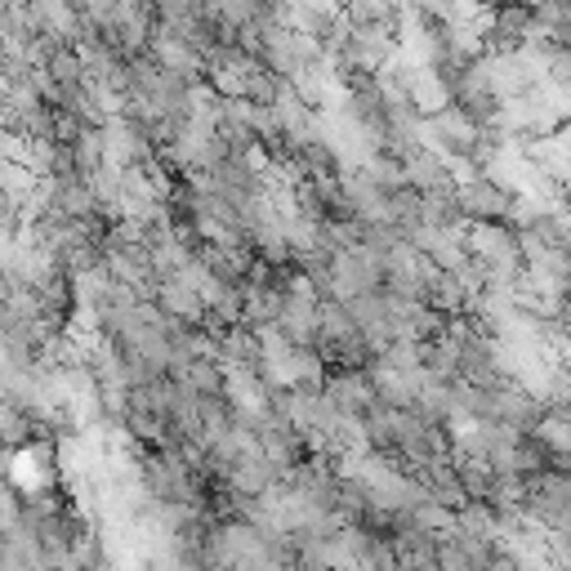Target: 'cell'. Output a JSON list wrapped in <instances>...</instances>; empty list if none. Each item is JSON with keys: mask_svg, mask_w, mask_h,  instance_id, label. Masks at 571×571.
Masks as SVG:
<instances>
[{"mask_svg": "<svg viewBox=\"0 0 571 571\" xmlns=\"http://www.w3.org/2000/svg\"><path fill=\"white\" fill-rule=\"evenodd\" d=\"M509 201H513V192L504 183H495L491 174H478L455 188V210L469 223L473 219H509Z\"/></svg>", "mask_w": 571, "mask_h": 571, "instance_id": "6da1fadb", "label": "cell"}, {"mask_svg": "<svg viewBox=\"0 0 571 571\" xmlns=\"http://www.w3.org/2000/svg\"><path fill=\"white\" fill-rule=\"evenodd\" d=\"M407 90H411V103H415L424 117H433V112H442V108H451V103H455L447 68H415Z\"/></svg>", "mask_w": 571, "mask_h": 571, "instance_id": "7a4b0ae2", "label": "cell"}, {"mask_svg": "<svg viewBox=\"0 0 571 571\" xmlns=\"http://www.w3.org/2000/svg\"><path fill=\"white\" fill-rule=\"evenodd\" d=\"M402 0H344V19L349 23H389L398 28Z\"/></svg>", "mask_w": 571, "mask_h": 571, "instance_id": "3957f363", "label": "cell"}]
</instances>
